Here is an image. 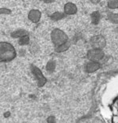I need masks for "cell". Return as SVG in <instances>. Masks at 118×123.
<instances>
[{
  "label": "cell",
  "mask_w": 118,
  "mask_h": 123,
  "mask_svg": "<svg viewBox=\"0 0 118 123\" xmlns=\"http://www.w3.org/2000/svg\"><path fill=\"white\" fill-rule=\"evenodd\" d=\"M51 40L55 47L63 45L69 40L68 36L63 31L60 29H55L51 33Z\"/></svg>",
  "instance_id": "2"
},
{
  "label": "cell",
  "mask_w": 118,
  "mask_h": 123,
  "mask_svg": "<svg viewBox=\"0 0 118 123\" xmlns=\"http://www.w3.org/2000/svg\"><path fill=\"white\" fill-rule=\"evenodd\" d=\"M101 67L100 63L96 61H90L86 66V71L87 73H93L97 71Z\"/></svg>",
  "instance_id": "8"
},
{
  "label": "cell",
  "mask_w": 118,
  "mask_h": 123,
  "mask_svg": "<svg viewBox=\"0 0 118 123\" xmlns=\"http://www.w3.org/2000/svg\"><path fill=\"white\" fill-rule=\"evenodd\" d=\"M64 13L66 15H74L77 13L78 9L75 4L72 3V2H67L64 5Z\"/></svg>",
  "instance_id": "6"
},
{
  "label": "cell",
  "mask_w": 118,
  "mask_h": 123,
  "mask_svg": "<svg viewBox=\"0 0 118 123\" xmlns=\"http://www.w3.org/2000/svg\"><path fill=\"white\" fill-rule=\"evenodd\" d=\"M17 53L14 46L7 42L0 43V60L3 62H10L16 58Z\"/></svg>",
  "instance_id": "1"
},
{
  "label": "cell",
  "mask_w": 118,
  "mask_h": 123,
  "mask_svg": "<svg viewBox=\"0 0 118 123\" xmlns=\"http://www.w3.org/2000/svg\"><path fill=\"white\" fill-rule=\"evenodd\" d=\"M28 18L33 23H37L41 18V12L38 10H31L28 13Z\"/></svg>",
  "instance_id": "5"
},
{
  "label": "cell",
  "mask_w": 118,
  "mask_h": 123,
  "mask_svg": "<svg viewBox=\"0 0 118 123\" xmlns=\"http://www.w3.org/2000/svg\"><path fill=\"white\" fill-rule=\"evenodd\" d=\"M31 69H32V71H33V74L35 75L36 79L38 80L39 81V85L41 86L43 85L44 83H45V79H44V76L42 75L41 74V71L37 67H36L34 66H31Z\"/></svg>",
  "instance_id": "7"
},
{
  "label": "cell",
  "mask_w": 118,
  "mask_h": 123,
  "mask_svg": "<svg viewBox=\"0 0 118 123\" xmlns=\"http://www.w3.org/2000/svg\"><path fill=\"white\" fill-rule=\"evenodd\" d=\"M26 36H29V32L27 31L24 30V29H19V30H17L15 32H14L11 33V36L13 38H21V37H24Z\"/></svg>",
  "instance_id": "9"
},
{
  "label": "cell",
  "mask_w": 118,
  "mask_h": 123,
  "mask_svg": "<svg viewBox=\"0 0 118 123\" xmlns=\"http://www.w3.org/2000/svg\"><path fill=\"white\" fill-rule=\"evenodd\" d=\"M66 13H62V12H55L54 13H52L51 15V19L53 21H59L63 19L65 17Z\"/></svg>",
  "instance_id": "11"
},
{
  "label": "cell",
  "mask_w": 118,
  "mask_h": 123,
  "mask_svg": "<svg viewBox=\"0 0 118 123\" xmlns=\"http://www.w3.org/2000/svg\"><path fill=\"white\" fill-rule=\"evenodd\" d=\"M29 36H24V37H21L19 39L18 43L21 44V45H26V44L29 43Z\"/></svg>",
  "instance_id": "15"
},
{
  "label": "cell",
  "mask_w": 118,
  "mask_h": 123,
  "mask_svg": "<svg viewBox=\"0 0 118 123\" xmlns=\"http://www.w3.org/2000/svg\"><path fill=\"white\" fill-rule=\"evenodd\" d=\"M91 47L93 48L97 49H103L106 45V40L102 35H96L94 36L90 40Z\"/></svg>",
  "instance_id": "3"
},
{
  "label": "cell",
  "mask_w": 118,
  "mask_h": 123,
  "mask_svg": "<svg viewBox=\"0 0 118 123\" xmlns=\"http://www.w3.org/2000/svg\"><path fill=\"white\" fill-rule=\"evenodd\" d=\"M91 19L94 24H97L100 20V14L98 12H94L91 14Z\"/></svg>",
  "instance_id": "14"
},
{
  "label": "cell",
  "mask_w": 118,
  "mask_h": 123,
  "mask_svg": "<svg viewBox=\"0 0 118 123\" xmlns=\"http://www.w3.org/2000/svg\"><path fill=\"white\" fill-rule=\"evenodd\" d=\"M0 13L1 14H10L11 10L7 8H1L0 9Z\"/></svg>",
  "instance_id": "16"
},
{
  "label": "cell",
  "mask_w": 118,
  "mask_h": 123,
  "mask_svg": "<svg viewBox=\"0 0 118 123\" xmlns=\"http://www.w3.org/2000/svg\"><path fill=\"white\" fill-rule=\"evenodd\" d=\"M104 57V52L102 49L92 48L87 52V58L90 61H96L102 59Z\"/></svg>",
  "instance_id": "4"
},
{
  "label": "cell",
  "mask_w": 118,
  "mask_h": 123,
  "mask_svg": "<svg viewBox=\"0 0 118 123\" xmlns=\"http://www.w3.org/2000/svg\"><path fill=\"white\" fill-rule=\"evenodd\" d=\"M70 46H71V42L70 40H68L63 45H60V46H58V47H55V51L56 52H63V51H67V49L69 48Z\"/></svg>",
  "instance_id": "10"
},
{
  "label": "cell",
  "mask_w": 118,
  "mask_h": 123,
  "mask_svg": "<svg viewBox=\"0 0 118 123\" xmlns=\"http://www.w3.org/2000/svg\"><path fill=\"white\" fill-rule=\"evenodd\" d=\"M107 18L109 21L113 24H118V13H109L107 15Z\"/></svg>",
  "instance_id": "12"
},
{
  "label": "cell",
  "mask_w": 118,
  "mask_h": 123,
  "mask_svg": "<svg viewBox=\"0 0 118 123\" xmlns=\"http://www.w3.org/2000/svg\"><path fill=\"white\" fill-rule=\"evenodd\" d=\"M107 6L109 9H118V0H110Z\"/></svg>",
  "instance_id": "13"
},
{
  "label": "cell",
  "mask_w": 118,
  "mask_h": 123,
  "mask_svg": "<svg viewBox=\"0 0 118 123\" xmlns=\"http://www.w3.org/2000/svg\"><path fill=\"white\" fill-rule=\"evenodd\" d=\"M93 4H98L100 2V0H90Z\"/></svg>",
  "instance_id": "17"
}]
</instances>
